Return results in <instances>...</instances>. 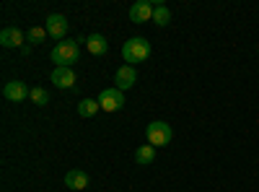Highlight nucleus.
I'll use <instances>...</instances> for the list:
<instances>
[{
    "label": "nucleus",
    "instance_id": "1",
    "mask_svg": "<svg viewBox=\"0 0 259 192\" xmlns=\"http://www.w3.org/2000/svg\"><path fill=\"white\" fill-rule=\"evenodd\" d=\"M122 57L127 65H138V62H145L150 57V42L143 39V36H133V39H127L124 42V47H122Z\"/></svg>",
    "mask_w": 259,
    "mask_h": 192
},
{
    "label": "nucleus",
    "instance_id": "2",
    "mask_svg": "<svg viewBox=\"0 0 259 192\" xmlns=\"http://www.w3.org/2000/svg\"><path fill=\"white\" fill-rule=\"evenodd\" d=\"M80 57V50H78V42H57L55 50H52V62H55V68H73L75 62Z\"/></svg>",
    "mask_w": 259,
    "mask_h": 192
},
{
    "label": "nucleus",
    "instance_id": "3",
    "mask_svg": "<svg viewBox=\"0 0 259 192\" xmlns=\"http://www.w3.org/2000/svg\"><path fill=\"white\" fill-rule=\"evenodd\" d=\"M145 138H148V145H153V148L161 145V148H163V145L171 143V127H168L166 122L156 120V122H150V125H148Z\"/></svg>",
    "mask_w": 259,
    "mask_h": 192
},
{
    "label": "nucleus",
    "instance_id": "4",
    "mask_svg": "<svg viewBox=\"0 0 259 192\" xmlns=\"http://www.w3.org/2000/svg\"><path fill=\"white\" fill-rule=\"evenodd\" d=\"M99 104H101V109L104 112H117L124 106V94L114 86V89H104L101 96H99Z\"/></svg>",
    "mask_w": 259,
    "mask_h": 192
},
{
    "label": "nucleus",
    "instance_id": "5",
    "mask_svg": "<svg viewBox=\"0 0 259 192\" xmlns=\"http://www.w3.org/2000/svg\"><path fill=\"white\" fill-rule=\"evenodd\" d=\"M153 11H156V3H150V0H138V3L130 8V21H133V24L153 21Z\"/></svg>",
    "mask_w": 259,
    "mask_h": 192
},
{
    "label": "nucleus",
    "instance_id": "6",
    "mask_svg": "<svg viewBox=\"0 0 259 192\" xmlns=\"http://www.w3.org/2000/svg\"><path fill=\"white\" fill-rule=\"evenodd\" d=\"M45 29H47V34H50V36H55V39H60V42H62V36L68 34V18H65L62 13H52V16H47Z\"/></svg>",
    "mask_w": 259,
    "mask_h": 192
},
{
    "label": "nucleus",
    "instance_id": "7",
    "mask_svg": "<svg viewBox=\"0 0 259 192\" xmlns=\"http://www.w3.org/2000/svg\"><path fill=\"white\" fill-rule=\"evenodd\" d=\"M3 96L8 99V101H24L26 96H31V89L26 86L24 81H11V83H6V89H3Z\"/></svg>",
    "mask_w": 259,
    "mask_h": 192
},
{
    "label": "nucleus",
    "instance_id": "8",
    "mask_svg": "<svg viewBox=\"0 0 259 192\" xmlns=\"http://www.w3.org/2000/svg\"><path fill=\"white\" fill-rule=\"evenodd\" d=\"M114 81H117V89H119V91H127V89H133V86H135L138 73H135V68H133V65H122V68L117 70Z\"/></svg>",
    "mask_w": 259,
    "mask_h": 192
},
{
    "label": "nucleus",
    "instance_id": "9",
    "mask_svg": "<svg viewBox=\"0 0 259 192\" xmlns=\"http://www.w3.org/2000/svg\"><path fill=\"white\" fill-rule=\"evenodd\" d=\"M0 45L3 47H24V31L16 29V26H8L0 31Z\"/></svg>",
    "mask_w": 259,
    "mask_h": 192
},
{
    "label": "nucleus",
    "instance_id": "10",
    "mask_svg": "<svg viewBox=\"0 0 259 192\" xmlns=\"http://www.w3.org/2000/svg\"><path fill=\"white\" fill-rule=\"evenodd\" d=\"M52 83L57 89H73V83H75L73 68H55L52 70Z\"/></svg>",
    "mask_w": 259,
    "mask_h": 192
},
{
    "label": "nucleus",
    "instance_id": "11",
    "mask_svg": "<svg viewBox=\"0 0 259 192\" xmlns=\"http://www.w3.org/2000/svg\"><path fill=\"white\" fill-rule=\"evenodd\" d=\"M65 187H70V189H85V187H89V174L80 172V169H70V172L65 174Z\"/></svg>",
    "mask_w": 259,
    "mask_h": 192
},
{
    "label": "nucleus",
    "instance_id": "12",
    "mask_svg": "<svg viewBox=\"0 0 259 192\" xmlns=\"http://www.w3.org/2000/svg\"><path fill=\"white\" fill-rule=\"evenodd\" d=\"M85 47H89L91 55H106V50H109V42H106L101 34H91L89 42H85Z\"/></svg>",
    "mask_w": 259,
    "mask_h": 192
},
{
    "label": "nucleus",
    "instance_id": "13",
    "mask_svg": "<svg viewBox=\"0 0 259 192\" xmlns=\"http://www.w3.org/2000/svg\"><path fill=\"white\" fill-rule=\"evenodd\" d=\"M135 161H138L140 166L153 164V161H156V148H153V145H140L138 151H135Z\"/></svg>",
    "mask_w": 259,
    "mask_h": 192
},
{
    "label": "nucleus",
    "instance_id": "14",
    "mask_svg": "<svg viewBox=\"0 0 259 192\" xmlns=\"http://www.w3.org/2000/svg\"><path fill=\"white\" fill-rule=\"evenodd\" d=\"M153 24H156V26H161V29L171 24V11H168L163 3H156V11H153Z\"/></svg>",
    "mask_w": 259,
    "mask_h": 192
},
{
    "label": "nucleus",
    "instance_id": "15",
    "mask_svg": "<svg viewBox=\"0 0 259 192\" xmlns=\"http://www.w3.org/2000/svg\"><path fill=\"white\" fill-rule=\"evenodd\" d=\"M99 109H101V104H99L96 99H83V101L78 104V114H80V117H94Z\"/></svg>",
    "mask_w": 259,
    "mask_h": 192
},
{
    "label": "nucleus",
    "instance_id": "16",
    "mask_svg": "<svg viewBox=\"0 0 259 192\" xmlns=\"http://www.w3.org/2000/svg\"><path fill=\"white\" fill-rule=\"evenodd\" d=\"M31 101L36 104V106H45V104H50V91L47 89H31Z\"/></svg>",
    "mask_w": 259,
    "mask_h": 192
},
{
    "label": "nucleus",
    "instance_id": "17",
    "mask_svg": "<svg viewBox=\"0 0 259 192\" xmlns=\"http://www.w3.org/2000/svg\"><path fill=\"white\" fill-rule=\"evenodd\" d=\"M29 42L31 45H41L45 42V36H47V29H41V26H34V29H29Z\"/></svg>",
    "mask_w": 259,
    "mask_h": 192
}]
</instances>
